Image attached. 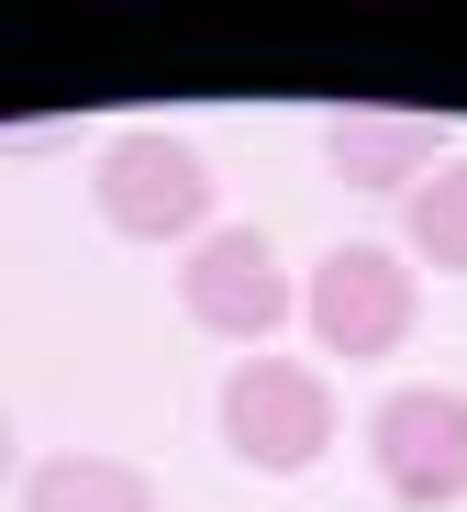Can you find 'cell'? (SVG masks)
<instances>
[{
	"label": "cell",
	"instance_id": "cell-3",
	"mask_svg": "<svg viewBox=\"0 0 467 512\" xmlns=\"http://www.w3.org/2000/svg\"><path fill=\"white\" fill-rule=\"evenodd\" d=\"M223 446H234L245 468H267V479L323 468V457H334V390H323V368H301V357H245V368L223 379Z\"/></svg>",
	"mask_w": 467,
	"mask_h": 512
},
{
	"label": "cell",
	"instance_id": "cell-7",
	"mask_svg": "<svg viewBox=\"0 0 467 512\" xmlns=\"http://www.w3.org/2000/svg\"><path fill=\"white\" fill-rule=\"evenodd\" d=\"M12 501L23 512H156V479L101 457V446H56V457H34L12 479Z\"/></svg>",
	"mask_w": 467,
	"mask_h": 512
},
{
	"label": "cell",
	"instance_id": "cell-9",
	"mask_svg": "<svg viewBox=\"0 0 467 512\" xmlns=\"http://www.w3.org/2000/svg\"><path fill=\"white\" fill-rule=\"evenodd\" d=\"M23 479V457H12V412H0V490H12Z\"/></svg>",
	"mask_w": 467,
	"mask_h": 512
},
{
	"label": "cell",
	"instance_id": "cell-8",
	"mask_svg": "<svg viewBox=\"0 0 467 512\" xmlns=\"http://www.w3.org/2000/svg\"><path fill=\"white\" fill-rule=\"evenodd\" d=\"M412 256L445 279H467V156H445L434 179L412 190Z\"/></svg>",
	"mask_w": 467,
	"mask_h": 512
},
{
	"label": "cell",
	"instance_id": "cell-2",
	"mask_svg": "<svg viewBox=\"0 0 467 512\" xmlns=\"http://www.w3.org/2000/svg\"><path fill=\"white\" fill-rule=\"evenodd\" d=\"M301 323L323 334L334 368H379V357L412 346V323H423V279H412L401 245H323V268L301 279Z\"/></svg>",
	"mask_w": 467,
	"mask_h": 512
},
{
	"label": "cell",
	"instance_id": "cell-5",
	"mask_svg": "<svg viewBox=\"0 0 467 512\" xmlns=\"http://www.w3.org/2000/svg\"><path fill=\"white\" fill-rule=\"evenodd\" d=\"M367 457L412 512H456L467 501V390H390L367 423Z\"/></svg>",
	"mask_w": 467,
	"mask_h": 512
},
{
	"label": "cell",
	"instance_id": "cell-6",
	"mask_svg": "<svg viewBox=\"0 0 467 512\" xmlns=\"http://www.w3.org/2000/svg\"><path fill=\"white\" fill-rule=\"evenodd\" d=\"M445 156L456 145H445L434 112H334L323 123V167H334L345 190H367V201H412Z\"/></svg>",
	"mask_w": 467,
	"mask_h": 512
},
{
	"label": "cell",
	"instance_id": "cell-1",
	"mask_svg": "<svg viewBox=\"0 0 467 512\" xmlns=\"http://www.w3.org/2000/svg\"><path fill=\"white\" fill-rule=\"evenodd\" d=\"M89 201L123 245H201L212 234V156L167 123H134L89 156Z\"/></svg>",
	"mask_w": 467,
	"mask_h": 512
},
{
	"label": "cell",
	"instance_id": "cell-4",
	"mask_svg": "<svg viewBox=\"0 0 467 512\" xmlns=\"http://www.w3.org/2000/svg\"><path fill=\"white\" fill-rule=\"evenodd\" d=\"M178 301H190V323L223 334V346H267V334L301 312L290 268H278V245L256 223H212L190 256H178Z\"/></svg>",
	"mask_w": 467,
	"mask_h": 512
}]
</instances>
